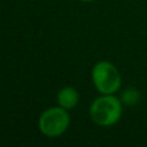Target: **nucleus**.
Masks as SVG:
<instances>
[{
  "label": "nucleus",
  "instance_id": "obj_6",
  "mask_svg": "<svg viewBox=\"0 0 147 147\" xmlns=\"http://www.w3.org/2000/svg\"><path fill=\"white\" fill-rule=\"evenodd\" d=\"M80 1H85V3H88V1H93V0H80Z\"/></svg>",
  "mask_w": 147,
  "mask_h": 147
},
{
  "label": "nucleus",
  "instance_id": "obj_5",
  "mask_svg": "<svg viewBox=\"0 0 147 147\" xmlns=\"http://www.w3.org/2000/svg\"><path fill=\"white\" fill-rule=\"evenodd\" d=\"M138 98V94L136 90H132V89H128V90H125L124 93H123L121 96V102L123 103H127V105H133L136 101H137Z\"/></svg>",
  "mask_w": 147,
  "mask_h": 147
},
{
  "label": "nucleus",
  "instance_id": "obj_1",
  "mask_svg": "<svg viewBox=\"0 0 147 147\" xmlns=\"http://www.w3.org/2000/svg\"><path fill=\"white\" fill-rule=\"evenodd\" d=\"M123 114V102L114 94H102L92 102L89 116L99 127H111L120 120Z\"/></svg>",
  "mask_w": 147,
  "mask_h": 147
},
{
  "label": "nucleus",
  "instance_id": "obj_4",
  "mask_svg": "<svg viewBox=\"0 0 147 147\" xmlns=\"http://www.w3.org/2000/svg\"><path fill=\"white\" fill-rule=\"evenodd\" d=\"M80 101V94L74 86H65L57 94V103L58 106L66 110H72L78 106Z\"/></svg>",
  "mask_w": 147,
  "mask_h": 147
},
{
  "label": "nucleus",
  "instance_id": "obj_3",
  "mask_svg": "<svg viewBox=\"0 0 147 147\" xmlns=\"http://www.w3.org/2000/svg\"><path fill=\"white\" fill-rule=\"evenodd\" d=\"M70 115L69 110L61 106H54L47 109L39 116L38 127L44 136L49 138H56L62 136L70 127Z\"/></svg>",
  "mask_w": 147,
  "mask_h": 147
},
{
  "label": "nucleus",
  "instance_id": "obj_2",
  "mask_svg": "<svg viewBox=\"0 0 147 147\" xmlns=\"http://www.w3.org/2000/svg\"><path fill=\"white\" fill-rule=\"evenodd\" d=\"M92 81L101 94H115L121 86V75L110 61H99L92 69Z\"/></svg>",
  "mask_w": 147,
  "mask_h": 147
}]
</instances>
